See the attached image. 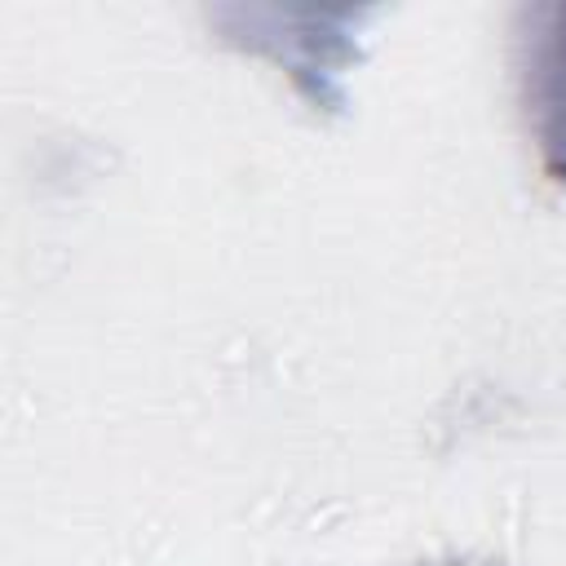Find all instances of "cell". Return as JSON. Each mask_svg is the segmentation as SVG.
Listing matches in <instances>:
<instances>
[{"label": "cell", "mask_w": 566, "mask_h": 566, "mask_svg": "<svg viewBox=\"0 0 566 566\" xmlns=\"http://www.w3.org/2000/svg\"><path fill=\"white\" fill-rule=\"evenodd\" d=\"M212 22L226 44L243 53H261L314 111H340L345 106V71L358 62V22H367V9H340V13H287V9H256V4H226L212 9Z\"/></svg>", "instance_id": "cell-1"}, {"label": "cell", "mask_w": 566, "mask_h": 566, "mask_svg": "<svg viewBox=\"0 0 566 566\" xmlns=\"http://www.w3.org/2000/svg\"><path fill=\"white\" fill-rule=\"evenodd\" d=\"M513 80L539 172L553 186H566V0L517 9Z\"/></svg>", "instance_id": "cell-2"}]
</instances>
